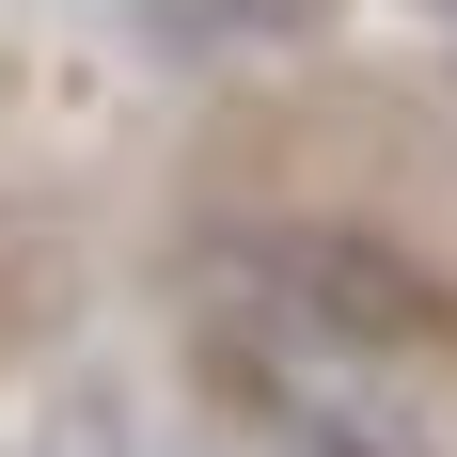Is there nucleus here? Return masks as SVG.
<instances>
[{
	"label": "nucleus",
	"instance_id": "nucleus-1",
	"mask_svg": "<svg viewBox=\"0 0 457 457\" xmlns=\"http://www.w3.org/2000/svg\"><path fill=\"white\" fill-rule=\"evenodd\" d=\"M0 300H32V237H16V221H0Z\"/></svg>",
	"mask_w": 457,
	"mask_h": 457
},
{
	"label": "nucleus",
	"instance_id": "nucleus-2",
	"mask_svg": "<svg viewBox=\"0 0 457 457\" xmlns=\"http://www.w3.org/2000/svg\"><path fill=\"white\" fill-rule=\"evenodd\" d=\"M32 457H95V442H32Z\"/></svg>",
	"mask_w": 457,
	"mask_h": 457
}]
</instances>
